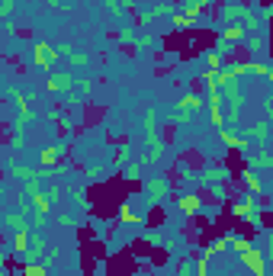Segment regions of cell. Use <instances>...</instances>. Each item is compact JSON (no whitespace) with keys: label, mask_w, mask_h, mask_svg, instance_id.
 I'll list each match as a JSON object with an SVG mask.
<instances>
[{"label":"cell","mask_w":273,"mask_h":276,"mask_svg":"<svg viewBox=\"0 0 273 276\" xmlns=\"http://www.w3.org/2000/svg\"><path fill=\"white\" fill-rule=\"evenodd\" d=\"M206 64H209V71H218V68H222V55L209 52V55H206Z\"/></svg>","instance_id":"obj_10"},{"label":"cell","mask_w":273,"mask_h":276,"mask_svg":"<svg viewBox=\"0 0 273 276\" xmlns=\"http://www.w3.org/2000/svg\"><path fill=\"white\" fill-rule=\"evenodd\" d=\"M241 36H244L241 26H228V29H225V42H232V45H234V42H241Z\"/></svg>","instance_id":"obj_6"},{"label":"cell","mask_w":273,"mask_h":276,"mask_svg":"<svg viewBox=\"0 0 273 276\" xmlns=\"http://www.w3.org/2000/svg\"><path fill=\"white\" fill-rule=\"evenodd\" d=\"M122 222H138V215H132L129 206H122Z\"/></svg>","instance_id":"obj_19"},{"label":"cell","mask_w":273,"mask_h":276,"mask_svg":"<svg viewBox=\"0 0 273 276\" xmlns=\"http://www.w3.org/2000/svg\"><path fill=\"white\" fill-rule=\"evenodd\" d=\"M180 209H183V212H190V215H193L196 209H199V196H187V199H180Z\"/></svg>","instance_id":"obj_7"},{"label":"cell","mask_w":273,"mask_h":276,"mask_svg":"<svg viewBox=\"0 0 273 276\" xmlns=\"http://www.w3.org/2000/svg\"><path fill=\"white\" fill-rule=\"evenodd\" d=\"M29 193H32V199H36V209H39V212H48V199L45 196H42L39 190H29Z\"/></svg>","instance_id":"obj_9"},{"label":"cell","mask_w":273,"mask_h":276,"mask_svg":"<svg viewBox=\"0 0 273 276\" xmlns=\"http://www.w3.org/2000/svg\"><path fill=\"white\" fill-rule=\"evenodd\" d=\"M244 180H248V190L260 193V180H257V177H254V174H248V177H244Z\"/></svg>","instance_id":"obj_16"},{"label":"cell","mask_w":273,"mask_h":276,"mask_svg":"<svg viewBox=\"0 0 273 276\" xmlns=\"http://www.w3.org/2000/svg\"><path fill=\"white\" fill-rule=\"evenodd\" d=\"M199 106H203L199 97H183V100H180V109H199Z\"/></svg>","instance_id":"obj_8"},{"label":"cell","mask_w":273,"mask_h":276,"mask_svg":"<svg viewBox=\"0 0 273 276\" xmlns=\"http://www.w3.org/2000/svg\"><path fill=\"white\" fill-rule=\"evenodd\" d=\"M241 260H244V267H248L254 276H264V273H267V260H264V254H260V251H254V247L241 254Z\"/></svg>","instance_id":"obj_1"},{"label":"cell","mask_w":273,"mask_h":276,"mask_svg":"<svg viewBox=\"0 0 273 276\" xmlns=\"http://www.w3.org/2000/svg\"><path fill=\"white\" fill-rule=\"evenodd\" d=\"M68 84H71V77H68V74H55V77H48V87H52V90H64Z\"/></svg>","instance_id":"obj_4"},{"label":"cell","mask_w":273,"mask_h":276,"mask_svg":"<svg viewBox=\"0 0 273 276\" xmlns=\"http://www.w3.org/2000/svg\"><path fill=\"white\" fill-rule=\"evenodd\" d=\"M55 61H58V52H55L52 45H45V42H39V45H36V64H39V68H52Z\"/></svg>","instance_id":"obj_2"},{"label":"cell","mask_w":273,"mask_h":276,"mask_svg":"<svg viewBox=\"0 0 273 276\" xmlns=\"http://www.w3.org/2000/svg\"><path fill=\"white\" fill-rule=\"evenodd\" d=\"M190 23H193V20H190L187 13H183V16H174V26H180V29H187Z\"/></svg>","instance_id":"obj_17"},{"label":"cell","mask_w":273,"mask_h":276,"mask_svg":"<svg viewBox=\"0 0 273 276\" xmlns=\"http://www.w3.org/2000/svg\"><path fill=\"white\" fill-rule=\"evenodd\" d=\"M222 141H225L228 148H244V145H248V141H244V138L232 135V132H222Z\"/></svg>","instance_id":"obj_5"},{"label":"cell","mask_w":273,"mask_h":276,"mask_svg":"<svg viewBox=\"0 0 273 276\" xmlns=\"http://www.w3.org/2000/svg\"><path fill=\"white\" fill-rule=\"evenodd\" d=\"M164 180H155V183H148V196H151V202H161L164 199Z\"/></svg>","instance_id":"obj_3"},{"label":"cell","mask_w":273,"mask_h":276,"mask_svg":"<svg viewBox=\"0 0 273 276\" xmlns=\"http://www.w3.org/2000/svg\"><path fill=\"white\" fill-rule=\"evenodd\" d=\"M251 74H270V68L260 64V61H251Z\"/></svg>","instance_id":"obj_15"},{"label":"cell","mask_w":273,"mask_h":276,"mask_svg":"<svg viewBox=\"0 0 273 276\" xmlns=\"http://www.w3.org/2000/svg\"><path fill=\"white\" fill-rule=\"evenodd\" d=\"M58 161V151H55V148H45V151H42V164H55Z\"/></svg>","instance_id":"obj_13"},{"label":"cell","mask_w":273,"mask_h":276,"mask_svg":"<svg viewBox=\"0 0 273 276\" xmlns=\"http://www.w3.org/2000/svg\"><path fill=\"white\" fill-rule=\"evenodd\" d=\"M251 276H254V273H251Z\"/></svg>","instance_id":"obj_20"},{"label":"cell","mask_w":273,"mask_h":276,"mask_svg":"<svg viewBox=\"0 0 273 276\" xmlns=\"http://www.w3.org/2000/svg\"><path fill=\"white\" fill-rule=\"evenodd\" d=\"M218 84H222V80H218V74H215V71H209V74H206V87H209V90H215Z\"/></svg>","instance_id":"obj_14"},{"label":"cell","mask_w":273,"mask_h":276,"mask_svg":"<svg viewBox=\"0 0 273 276\" xmlns=\"http://www.w3.org/2000/svg\"><path fill=\"white\" fill-rule=\"evenodd\" d=\"M13 247H16L20 254L26 251V231H20V235H16V244H13Z\"/></svg>","instance_id":"obj_18"},{"label":"cell","mask_w":273,"mask_h":276,"mask_svg":"<svg viewBox=\"0 0 273 276\" xmlns=\"http://www.w3.org/2000/svg\"><path fill=\"white\" fill-rule=\"evenodd\" d=\"M23 273H26V276H48V270H45V267H36V263H32V267H23Z\"/></svg>","instance_id":"obj_12"},{"label":"cell","mask_w":273,"mask_h":276,"mask_svg":"<svg viewBox=\"0 0 273 276\" xmlns=\"http://www.w3.org/2000/svg\"><path fill=\"white\" fill-rule=\"evenodd\" d=\"M232 247H234L238 254H244V251H251V241H248V238H232Z\"/></svg>","instance_id":"obj_11"}]
</instances>
